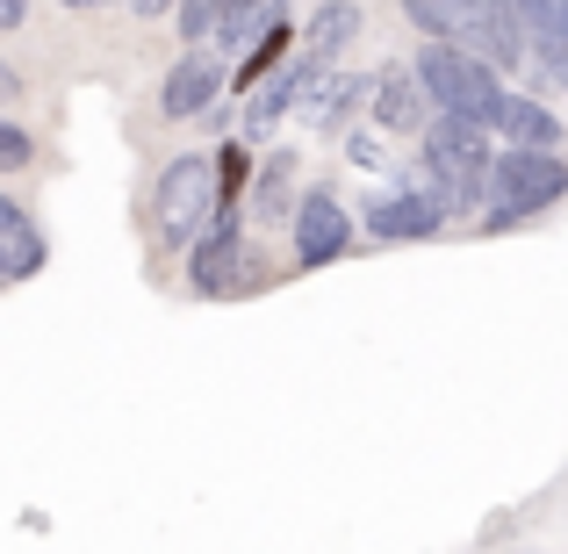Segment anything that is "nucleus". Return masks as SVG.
Masks as SVG:
<instances>
[{"label": "nucleus", "instance_id": "dca6fc26", "mask_svg": "<svg viewBox=\"0 0 568 554\" xmlns=\"http://www.w3.org/2000/svg\"><path fill=\"white\" fill-rule=\"evenodd\" d=\"M353 37H361V8H353V0H324V8L310 14V43H303V51L317 58V66H332Z\"/></svg>", "mask_w": 568, "mask_h": 554}, {"label": "nucleus", "instance_id": "a878e982", "mask_svg": "<svg viewBox=\"0 0 568 554\" xmlns=\"http://www.w3.org/2000/svg\"><path fill=\"white\" fill-rule=\"evenodd\" d=\"M252 8H260V0H252Z\"/></svg>", "mask_w": 568, "mask_h": 554}, {"label": "nucleus", "instance_id": "4468645a", "mask_svg": "<svg viewBox=\"0 0 568 554\" xmlns=\"http://www.w3.org/2000/svg\"><path fill=\"white\" fill-rule=\"evenodd\" d=\"M0 266H8V281H29L43 266V231L29 223L22 202H8V194H0Z\"/></svg>", "mask_w": 568, "mask_h": 554}, {"label": "nucleus", "instance_id": "6e6552de", "mask_svg": "<svg viewBox=\"0 0 568 554\" xmlns=\"http://www.w3.org/2000/svg\"><path fill=\"white\" fill-rule=\"evenodd\" d=\"M346 245H353L346 202L332 188H310L295 202V266H332V260H346Z\"/></svg>", "mask_w": 568, "mask_h": 554}, {"label": "nucleus", "instance_id": "5701e85b", "mask_svg": "<svg viewBox=\"0 0 568 554\" xmlns=\"http://www.w3.org/2000/svg\"><path fill=\"white\" fill-rule=\"evenodd\" d=\"M65 8H101V0H65Z\"/></svg>", "mask_w": 568, "mask_h": 554}, {"label": "nucleus", "instance_id": "39448f33", "mask_svg": "<svg viewBox=\"0 0 568 554\" xmlns=\"http://www.w3.org/2000/svg\"><path fill=\"white\" fill-rule=\"evenodd\" d=\"M410 72H417L432 109L454 115V123H475V130L489 123V109H497V94H504L497 66H483V58H468V51H446V43H425Z\"/></svg>", "mask_w": 568, "mask_h": 554}, {"label": "nucleus", "instance_id": "aec40b11", "mask_svg": "<svg viewBox=\"0 0 568 554\" xmlns=\"http://www.w3.org/2000/svg\"><path fill=\"white\" fill-rule=\"evenodd\" d=\"M22 14H29V0H0V29H22Z\"/></svg>", "mask_w": 568, "mask_h": 554}, {"label": "nucleus", "instance_id": "6ab92c4d", "mask_svg": "<svg viewBox=\"0 0 568 554\" xmlns=\"http://www.w3.org/2000/svg\"><path fill=\"white\" fill-rule=\"evenodd\" d=\"M29 159H37V138L14 130V123H0V173H22Z\"/></svg>", "mask_w": 568, "mask_h": 554}, {"label": "nucleus", "instance_id": "2eb2a0df", "mask_svg": "<svg viewBox=\"0 0 568 554\" xmlns=\"http://www.w3.org/2000/svg\"><path fill=\"white\" fill-rule=\"evenodd\" d=\"M361 94H367V80H346V72H332V80H324V72H317V87H303V101H295V109H303L310 130H338Z\"/></svg>", "mask_w": 568, "mask_h": 554}, {"label": "nucleus", "instance_id": "412c9836", "mask_svg": "<svg viewBox=\"0 0 568 554\" xmlns=\"http://www.w3.org/2000/svg\"><path fill=\"white\" fill-rule=\"evenodd\" d=\"M138 14H166V8H181V0H130Z\"/></svg>", "mask_w": 568, "mask_h": 554}, {"label": "nucleus", "instance_id": "f257e3e1", "mask_svg": "<svg viewBox=\"0 0 568 554\" xmlns=\"http://www.w3.org/2000/svg\"><path fill=\"white\" fill-rule=\"evenodd\" d=\"M417 29L446 51H468L483 66H504L511 72L526 58V29H518V8L511 0H403Z\"/></svg>", "mask_w": 568, "mask_h": 554}, {"label": "nucleus", "instance_id": "f03ea898", "mask_svg": "<svg viewBox=\"0 0 568 554\" xmlns=\"http://www.w3.org/2000/svg\"><path fill=\"white\" fill-rule=\"evenodd\" d=\"M489 138L475 123H454V115H439V123H425V173H432V202L446 209V216H460V209L489 202Z\"/></svg>", "mask_w": 568, "mask_h": 554}, {"label": "nucleus", "instance_id": "7ed1b4c3", "mask_svg": "<svg viewBox=\"0 0 568 554\" xmlns=\"http://www.w3.org/2000/svg\"><path fill=\"white\" fill-rule=\"evenodd\" d=\"M489 202L497 209L483 216V231H511V223L568 202V159L561 152H497L489 159Z\"/></svg>", "mask_w": 568, "mask_h": 554}, {"label": "nucleus", "instance_id": "9d476101", "mask_svg": "<svg viewBox=\"0 0 568 554\" xmlns=\"http://www.w3.org/2000/svg\"><path fill=\"white\" fill-rule=\"evenodd\" d=\"M367 109H375V123L396 130V138L425 130V87H417V72L410 66H382L375 80H367Z\"/></svg>", "mask_w": 568, "mask_h": 554}, {"label": "nucleus", "instance_id": "423d86ee", "mask_svg": "<svg viewBox=\"0 0 568 554\" xmlns=\"http://www.w3.org/2000/svg\"><path fill=\"white\" fill-rule=\"evenodd\" d=\"M260 281V266H252V245L245 231H237V209H216V216L202 223V238H194V260H187V289L194 295H237Z\"/></svg>", "mask_w": 568, "mask_h": 554}, {"label": "nucleus", "instance_id": "b1692460", "mask_svg": "<svg viewBox=\"0 0 568 554\" xmlns=\"http://www.w3.org/2000/svg\"><path fill=\"white\" fill-rule=\"evenodd\" d=\"M511 8H540V0H511Z\"/></svg>", "mask_w": 568, "mask_h": 554}, {"label": "nucleus", "instance_id": "0eeeda50", "mask_svg": "<svg viewBox=\"0 0 568 554\" xmlns=\"http://www.w3.org/2000/svg\"><path fill=\"white\" fill-rule=\"evenodd\" d=\"M231 87V72H223V58L209 51V43H194L187 58H173L166 80H159V115L166 123H187V115H209L216 109V94Z\"/></svg>", "mask_w": 568, "mask_h": 554}, {"label": "nucleus", "instance_id": "1a4fd4ad", "mask_svg": "<svg viewBox=\"0 0 568 554\" xmlns=\"http://www.w3.org/2000/svg\"><path fill=\"white\" fill-rule=\"evenodd\" d=\"M483 138H504L511 152H555V144H561V123H555V109H540L532 94H497Z\"/></svg>", "mask_w": 568, "mask_h": 554}, {"label": "nucleus", "instance_id": "a211bd4d", "mask_svg": "<svg viewBox=\"0 0 568 554\" xmlns=\"http://www.w3.org/2000/svg\"><path fill=\"white\" fill-rule=\"evenodd\" d=\"M245 144H223L216 152V209H237V194H245Z\"/></svg>", "mask_w": 568, "mask_h": 554}, {"label": "nucleus", "instance_id": "f3484780", "mask_svg": "<svg viewBox=\"0 0 568 554\" xmlns=\"http://www.w3.org/2000/svg\"><path fill=\"white\" fill-rule=\"evenodd\" d=\"M231 14H252V0H181V37L209 43V37L231 29Z\"/></svg>", "mask_w": 568, "mask_h": 554}, {"label": "nucleus", "instance_id": "393cba45", "mask_svg": "<svg viewBox=\"0 0 568 554\" xmlns=\"http://www.w3.org/2000/svg\"><path fill=\"white\" fill-rule=\"evenodd\" d=\"M561 14H568V0H561Z\"/></svg>", "mask_w": 568, "mask_h": 554}, {"label": "nucleus", "instance_id": "20e7f679", "mask_svg": "<svg viewBox=\"0 0 568 554\" xmlns=\"http://www.w3.org/2000/svg\"><path fill=\"white\" fill-rule=\"evenodd\" d=\"M209 216H216V159H202V152L173 159V167L152 181V245L159 252L194 245Z\"/></svg>", "mask_w": 568, "mask_h": 554}, {"label": "nucleus", "instance_id": "9b49d317", "mask_svg": "<svg viewBox=\"0 0 568 554\" xmlns=\"http://www.w3.org/2000/svg\"><path fill=\"white\" fill-rule=\"evenodd\" d=\"M439 223H446V209L432 202V194H382V202H367V238H382V245L432 238Z\"/></svg>", "mask_w": 568, "mask_h": 554}, {"label": "nucleus", "instance_id": "f8f14e48", "mask_svg": "<svg viewBox=\"0 0 568 554\" xmlns=\"http://www.w3.org/2000/svg\"><path fill=\"white\" fill-rule=\"evenodd\" d=\"M317 72H324V66L303 51L295 66H281V72H274V87H252V94H245V130H252V138H266V130H274L281 115H288L295 101H303V87L317 80Z\"/></svg>", "mask_w": 568, "mask_h": 554}, {"label": "nucleus", "instance_id": "ddd939ff", "mask_svg": "<svg viewBox=\"0 0 568 554\" xmlns=\"http://www.w3.org/2000/svg\"><path fill=\"white\" fill-rule=\"evenodd\" d=\"M288 43H295V29H288V14L274 8V14H266L260 29H252V51H245V58L231 66V87H237V94H252V87H266V72H274L281 58H288Z\"/></svg>", "mask_w": 568, "mask_h": 554}, {"label": "nucleus", "instance_id": "4be33fe9", "mask_svg": "<svg viewBox=\"0 0 568 554\" xmlns=\"http://www.w3.org/2000/svg\"><path fill=\"white\" fill-rule=\"evenodd\" d=\"M14 94H22V80H14V72L0 66V101H14Z\"/></svg>", "mask_w": 568, "mask_h": 554}]
</instances>
